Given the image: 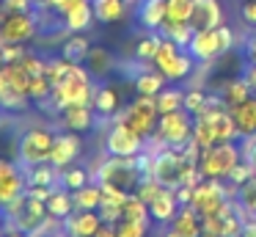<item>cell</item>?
I'll use <instances>...</instances> for the list:
<instances>
[{"mask_svg": "<svg viewBox=\"0 0 256 237\" xmlns=\"http://www.w3.org/2000/svg\"><path fill=\"white\" fill-rule=\"evenodd\" d=\"M234 201H237V209L242 218H256V174L237 187Z\"/></svg>", "mask_w": 256, "mask_h": 237, "instance_id": "cell-32", "label": "cell"}, {"mask_svg": "<svg viewBox=\"0 0 256 237\" xmlns=\"http://www.w3.org/2000/svg\"><path fill=\"white\" fill-rule=\"evenodd\" d=\"M96 237H116V223H102Z\"/></svg>", "mask_w": 256, "mask_h": 237, "instance_id": "cell-53", "label": "cell"}, {"mask_svg": "<svg viewBox=\"0 0 256 237\" xmlns=\"http://www.w3.org/2000/svg\"><path fill=\"white\" fill-rule=\"evenodd\" d=\"M0 226H3V215H0Z\"/></svg>", "mask_w": 256, "mask_h": 237, "instance_id": "cell-57", "label": "cell"}, {"mask_svg": "<svg viewBox=\"0 0 256 237\" xmlns=\"http://www.w3.org/2000/svg\"><path fill=\"white\" fill-rule=\"evenodd\" d=\"M25 187H28L25 168L14 160L0 157V207H6L12 198H17Z\"/></svg>", "mask_w": 256, "mask_h": 237, "instance_id": "cell-13", "label": "cell"}, {"mask_svg": "<svg viewBox=\"0 0 256 237\" xmlns=\"http://www.w3.org/2000/svg\"><path fill=\"white\" fill-rule=\"evenodd\" d=\"M100 215L105 223H118L124 218V204H116V201H102L100 204Z\"/></svg>", "mask_w": 256, "mask_h": 237, "instance_id": "cell-44", "label": "cell"}, {"mask_svg": "<svg viewBox=\"0 0 256 237\" xmlns=\"http://www.w3.org/2000/svg\"><path fill=\"white\" fill-rule=\"evenodd\" d=\"M232 116H234V124H237L240 138L256 135V94H254V97H248L245 102L234 105Z\"/></svg>", "mask_w": 256, "mask_h": 237, "instance_id": "cell-22", "label": "cell"}, {"mask_svg": "<svg viewBox=\"0 0 256 237\" xmlns=\"http://www.w3.org/2000/svg\"><path fill=\"white\" fill-rule=\"evenodd\" d=\"M160 187H162V185L154 179V176H152V174H146L144 179H140V185L135 187V193H138V198H144V201L149 204L152 198H154L157 193H160Z\"/></svg>", "mask_w": 256, "mask_h": 237, "instance_id": "cell-43", "label": "cell"}, {"mask_svg": "<svg viewBox=\"0 0 256 237\" xmlns=\"http://www.w3.org/2000/svg\"><path fill=\"white\" fill-rule=\"evenodd\" d=\"M39 33V22L30 11H6L3 22H0V36L6 42H17V44H28L30 39H36Z\"/></svg>", "mask_w": 256, "mask_h": 237, "instance_id": "cell-11", "label": "cell"}, {"mask_svg": "<svg viewBox=\"0 0 256 237\" xmlns=\"http://www.w3.org/2000/svg\"><path fill=\"white\" fill-rule=\"evenodd\" d=\"M146 149V138L135 132L127 121H110L105 132V154H116V157H138Z\"/></svg>", "mask_w": 256, "mask_h": 237, "instance_id": "cell-10", "label": "cell"}, {"mask_svg": "<svg viewBox=\"0 0 256 237\" xmlns=\"http://www.w3.org/2000/svg\"><path fill=\"white\" fill-rule=\"evenodd\" d=\"M193 33H196V28L190 25V22H171V20H166L160 25V36H166V39H171V42H176L179 47H184L188 50V44H190V39H193Z\"/></svg>", "mask_w": 256, "mask_h": 237, "instance_id": "cell-33", "label": "cell"}, {"mask_svg": "<svg viewBox=\"0 0 256 237\" xmlns=\"http://www.w3.org/2000/svg\"><path fill=\"white\" fill-rule=\"evenodd\" d=\"M58 113H61L64 130H72V132H88L96 124L94 105H69V108L58 110Z\"/></svg>", "mask_w": 256, "mask_h": 237, "instance_id": "cell-17", "label": "cell"}, {"mask_svg": "<svg viewBox=\"0 0 256 237\" xmlns=\"http://www.w3.org/2000/svg\"><path fill=\"white\" fill-rule=\"evenodd\" d=\"M166 3L168 0H140L138 3V20L149 31H160V25L166 22Z\"/></svg>", "mask_w": 256, "mask_h": 237, "instance_id": "cell-25", "label": "cell"}, {"mask_svg": "<svg viewBox=\"0 0 256 237\" xmlns=\"http://www.w3.org/2000/svg\"><path fill=\"white\" fill-rule=\"evenodd\" d=\"M72 201H74V209H100L102 204V187L100 182H88V185L72 190Z\"/></svg>", "mask_w": 256, "mask_h": 237, "instance_id": "cell-31", "label": "cell"}, {"mask_svg": "<svg viewBox=\"0 0 256 237\" xmlns=\"http://www.w3.org/2000/svg\"><path fill=\"white\" fill-rule=\"evenodd\" d=\"M196 11V0H168L166 3V20L171 22H190Z\"/></svg>", "mask_w": 256, "mask_h": 237, "instance_id": "cell-36", "label": "cell"}, {"mask_svg": "<svg viewBox=\"0 0 256 237\" xmlns=\"http://www.w3.org/2000/svg\"><path fill=\"white\" fill-rule=\"evenodd\" d=\"M94 110L100 116H116L122 110V97L113 86H96V94H94Z\"/></svg>", "mask_w": 256, "mask_h": 237, "instance_id": "cell-28", "label": "cell"}, {"mask_svg": "<svg viewBox=\"0 0 256 237\" xmlns=\"http://www.w3.org/2000/svg\"><path fill=\"white\" fill-rule=\"evenodd\" d=\"M149 234V220H118L116 237H146Z\"/></svg>", "mask_w": 256, "mask_h": 237, "instance_id": "cell-42", "label": "cell"}, {"mask_svg": "<svg viewBox=\"0 0 256 237\" xmlns=\"http://www.w3.org/2000/svg\"><path fill=\"white\" fill-rule=\"evenodd\" d=\"M88 182H91V171L83 168V165H69V168L61 171V185L69 187V190H78Z\"/></svg>", "mask_w": 256, "mask_h": 237, "instance_id": "cell-38", "label": "cell"}, {"mask_svg": "<svg viewBox=\"0 0 256 237\" xmlns=\"http://www.w3.org/2000/svg\"><path fill=\"white\" fill-rule=\"evenodd\" d=\"M193 138V113L188 110H171V113H160L154 135L146 141V149L152 154L160 149H184V143Z\"/></svg>", "mask_w": 256, "mask_h": 237, "instance_id": "cell-2", "label": "cell"}, {"mask_svg": "<svg viewBox=\"0 0 256 237\" xmlns=\"http://www.w3.org/2000/svg\"><path fill=\"white\" fill-rule=\"evenodd\" d=\"M242 157L250 163V168H254V174H256V135H250L242 141Z\"/></svg>", "mask_w": 256, "mask_h": 237, "instance_id": "cell-48", "label": "cell"}, {"mask_svg": "<svg viewBox=\"0 0 256 237\" xmlns=\"http://www.w3.org/2000/svg\"><path fill=\"white\" fill-rule=\"evenodd\" d=\"M168 229H174L179 237H201L204 234V218L198 215V209L193 204H182Z\"/></svg>", "mask_w": 256, "mask_h": 237, "instance_id": "cell-18", "label": "cell"}, {"mask_svg": "<svg viewBox=\"0 0 256 237\" xmlns=\"http://www.w3.org/2000/svg\"><path fill=\"white\" fill-rule=\"evenodd\" d=\"M240 17H242L245 25L256 28V0H242V9H240Z\"/></svg>", "mask_w": 256, "mask_h": 237, "instance_id": "cell-47", "label": "cell"}, {"mask_svg": "<svg viewBox=\"0 0 256 237\" xmlns=\"http://www.w3.org/2000/svg\"><path fill=\"white\" fill-rule=\"evenodd\" d=\"M218 94H220V99L228 105V108H234V105L245 102L248 97H254V88H250V83H248L245 75H234V77H228L226 83H220Z\"/></svg>", "mask_w": 256, "mask_h": 237, "instance_id": "cell-21", "label": "cell"}, {"mask_svg": "<svg viewBox=\"0 0 256 237\" xmlns=\"http://www.w3.org/2000/svg\"><path fill=\"white\" fill-rule=\"evenodd\" d=\"M20 64L28 69L30 77H34V75H44V69H47V58H39L36 53H28L22 61H20Z\"/></svg>", "mask_w": 256, "mask_h": 237, "instance_id": "cell-46", "label": "cell"}, {"mask_svg": "<svg viewBox=\"0 0 256 237\" xmlns=\"http://www.w3.org/2000/svg\"><path fill=\"white\" fill-rule=\"evenodd\" d=\"M190 25L196 31H206V28H218L223 25V6L220 0H196V11Z\"/></svg>", "mask_w": 256, "mask_h": 237, "instance_id": "cell-20", "label": "cell"}, {"mask_svg": "<svg viewBox=\"0 0 256 237\" xmlns=\"http://www.w3.org/2000/svg\"><path fill=\"white\" fill-rule=\"evenodd\" d=\"M105 223L100 209H74L64 218V234L66 237H96L100 226Z\"/></svg>", "mask_w": 256, "mask_h": 237, "instance_id": "cell-14", "label": "cell"}, {"mask_svg": "<svg viewBox=\"0 0 256 237\" xmlns=\"http://www.w3.org/2000/svg\"><path fill=\"white\" fill-rule=\"evenodd\" d=\"M3 11H30L34 9V0H0Z\"/></svg>", "mask_w": 256, "mask_h": 237, "instance_id": "cell-50", "label": "cell"}, {"mask_svg": "<svg viewBox=\"0 0 256 237\" xmlns=\"http://www.w3.org/2000/svg\"><path fill=\"white\" fill-rule=\"evenodd\" d=\"M3 237H28V234H25V231H6Z\"/></svg>", "mask_w": 256, "mask_h": 237, "instance_id": "cell-54", "label": "cell"}, {"mask_svg": "<svg viewBox=\"0 0 256 237\" xmlns=\"http://www.w3.org/2000/svg\"><path fill=\"white\" fill-rule=\"evenodd\" d=\"M110 121H127L135 132H140V135L149 141L157 130V121H160L157 97H144V94H138V97H135L124 110H118L116 119H110Z\"/></svg>", "mask_w": 256, "mask_h": 237, "instance_id": "cell-7", "label": "cell"}, {"mask_svg": "<svg viewBox=\"0 0 256 237\" xmlns=\"http://www.w3.org/2000/svg\"><path fill=\"white\" fill-rule=\"evenodd\" d=\"M47 212L56 215V218H66V215L74 212V201H72V190L64 185L52 187V193L47 196Z\"/></svg>", "mask_w": 256, "mask_h": 237, "instance_id": "cell-29", "label": "cell"}, {"mask_svg": "<svg viewBox=\"0 0 256 237\" xmlns=\"http://www.w3.org/2000/svg\"><path fill=\"white\" fill-rule=\"evenodd\" d=\"M242 143L237 141H220L210 149H201L198 171L204 179H228L234 165L242 163Z\"/></svg>", "mask_w": 256, "mask_h": 237, "instance_id": "cell-6", "label": "cell"}, {"mask_svg": "<svg viewBox=\"0 0 256 237\" xmlns=\"http://www.w3.org/2000/svg\"><path fill=\"white\" fill-rule=\"evenodd\" d=\"M88 50H91V42L86 33H69L61 42V58H66L69 64H86Z\"/></svg>", "mask_w": 256, "mask_h": 237, "instance_id": "cell-24", "label": "cell"}, {"mask_svg": "<svg viewBox=\"0 0 256 237\" xmlns=\"http://www.w3.org/2000/svg\"><path fill=\"white\" fill-rule=\"evenodd\" d=\"M3 64H6V61H3V53H0V66H3Z\"/></svg>", "mask_w": 256, "mask_h": 237, "instance_id": "cell-56", "label": "cell"}, {"mask_svg": "<svg viewBox=\"0 0 256 237\" xmlns=\"http://www.w3.org/2000/svg\"><path fill=\"white\" fill-rule=\"evenodd\" d=\"M210 97H212V94H206V88L188 86V88H184V110L193 113V116H198L201 110L210 105Z\"/></svg>", "mask_w": 256, "mask_h": 237, "instance_id": "cell-37", "label": "cell"}, {"mask_svg": "<svg viewBox=\"0 0 256 237\" xmlns=\"http://www.w3.org/2000/svg\"><path fill=\"white\" fill-rule=\"evenodd\" d=\"M66 3H69V0H34V6H39V9H44V11H56L58 17L64 14Z\"/></svg>", "mask_w": 256, "mask_h": 237, "instance_id": "cell-49", "label": "cell"}, {"mask_svg": "<svg viewBox=\"0 0 256 237\" xmlns=\"http://www.w3.org/2000/svg\"><path fill=\"white\" fill-rule=\"evenodd\" d=\"M190 160L182 154V149H160V152H154V160H152V171L149 174L154 176L160 185L166 187H182L184 182V174H188L190 168Z\"/></svg>", "mask_w": 256, "mask_h": 237, "instance_id": "cell-9", "label": "cell"}, {"mask_svg": "<svg viewBox=\"0 0 256 237\" xmlns=\"http://www.w3.org/2000/svg\"><path fill=\"white\" fill-rule=\"evenodd\" d=\"M0 215H3L6 231H25V234H30L47 218V201L30 196L28 187H25L17 198H12L6 207H0Z\"/></svg>", "mask_w": 256, "mask_h": 237, "instance_id": "cell-3", "label": "cell"}, {"mask_svg": "<svg viewBox=\"0 0 256 237\" xmlns=\"http://www.w3.org/2000/svg\"><path fill=\"white\" fill-rule=\"evenodd\" d=\"M50 94H52V83L47 75H34L30 77V86H28V97L30 102H50Z\"/></svg>", "mask_w": 256, "mask_h": 237, "instance_id": "cell-41", "label": "cell"}, {"mask_svg": "<svg viewBox=\"0 0 256 237\" xmlns=\"http://www.w3.org/2000/svg\"><path fill=\"white\" fill-rule=\"evenodd\" d=\"M30 105V97L28 94H22V91H17V88H0V108L3 110H25Z\"/></svg>", "mask_w": 256, "mask_h": 237, "instance_id": "cell-39", "label": "cell"}, {"mask_svg": "<svg viewBox=\"0 0 256 237\" xmlns=\"http://www.w3.org/2000/svg\"><path fill=\"white\" fill-rule=\"evenodd\" d=\"M242 75L248 77L250 88H254V94H256V61H248V66H245V69H242Z\"/></svg>", "mask_w": 256, "mask_h": 237, "instance_id": "cell-51", "label": "cell"}, {"mask_svg": "<svg viewBox=\"0 0 256 237\" xmlns=\"http://www.w3.org/2000/svg\"><path fill=\"white\" fill-rule=\"evenodd\" d=\"M3 17H6V11H3V6H0V22H3Z\"/></svg>", "mask_w": 256, "mask_h": 237, "instance_id": "cell-55", "label": "cell"}, {"mask_svg": "<svg viewBox=\"0 0 256 237\" xmlns=\"http://www.w3.org/2000/svg\"><path fill=\"white\" fill-rule=\"evenodd\" d=\"M0 53H3V61H6V64H20V61L28 55V50H25V44L6 42L3 47H0Z\"/></svg>", "mask_w": 256, "mask_h": 237, "instance_id": "cell-45", "label": "cell"}, {"mask_svg": "<svg viewBox=\"0 0 256 237\" xmlns=\"http://www.w3.org/2000/svg\"><path fill=\"white\" fill-rule=\"evenodd\" d=\"M80 152H83V138L80 132H56V141H52V152H50V163L56 168H69V165L78 163Z\"/></svg>", "mask_w": 256, "mask_h": 237, "instance_id": "cell-12", "label": "cell"}, {"mask_svg": "<svg viewBox=\"0 0 256 237\" xmlns=\"http://www.w3.org/2000/svg\"><path fill=\"white\" fill-rule=\"evenodd\" d=\"M52 141H56V132H50L47 127H30V130H25L17 143V163L22 168L47 163L50 152H52Z\"/></svg>", "mask_w": 256, "mask_h": 237, "instance_id": "cell-8", "label": "cell"}, {"mask_svg": "<svg viewBox=\"0 0 256 237\" xmlns=\"http://www.w3.org/2000/svg\"><path fill=\"white\" fill-rule=\"evenodd\" d=\"M160 42H162L160 33H146V36H140L138 42H135V47H132V58H135V61H146V64H152V61H154V55H157V47H160Z\"/></svg>", "mask_w": 256, "mask_h": 237, "instance_id": "cell-35", "label": "cell"}, {"mask_svg": "<svg viewBox=\"0 0 256 237\" xmlns=\"http://www.w3.org/2000/svg\"><path fill=\"white\" fill-rule=\"evenodd\" d=\"M25 179H28V185L58 187V185H61V168H56V165L47 160V163H39V165L25 168Z\"/></svg>", "mask_w": 256, "mask_h": 237, "instance_id": "cell-26", "label": "cell"}, {"mask_svg": "<svg viewBox=\"0 0 256 237\" xmlns=\"http://www.w3.org/2000/svg\"><path fill=\"white\" fill-rule=\"evenodd\" d=\"M179 207H182V204H179V198H176V190L162 185L160 193L149 201V215H152L154 223H171L174 215L179 212Z\"/></svg>", "mask_w": 256, "mask_h": 237, "instance_id": "cell-16", "label": "cell"}, {"mask_svg": "<svg viewBox=\"0 0 256 237\" xmlns=\"http://www.w3.org/2000/svg\"><path fill=\"white\" fill-rule=\"evenodd\" d=\"M124 220H152L149 204L138 198V193H130L127 201H124Z\"/></svg>", "mask_w": 256, "mask_h": 237, "instance_id": "cell-40", "label": "cell"}, {"mask_svg": "<svg viewBox=\"0 0 256 237\" xmlns=\"http://www.w3.org/2000/svg\"><path fill=\"white\" fill-rule=\"evenodd\" d=\"M144 171L138 165V157H116V154H105L100 165L94 168V179L102 185H116L127 193H135V187L144 179Z\"/></svg>", "mask_w": 256, "mask_h": 237, "instance_id": "cell-5", "label": "cell"}, {"mask_svg": "<svg viewBox=\"0 0 256 237\" xmlns=\"http://www.w3.org/2000/svg\"><path fill=\"white\" fill-rule=\"evenodd\" d=\"M61 20H64V28H66L69 33H86L91 28V22L96 20V17H94V6H91V0L72 3L61 14Z\"/></svg>", "mask_w": 256, "mask_h": 237, "instance_id": "cell-19", "label": "cell"}, {"mask_svg": "<svg viewBox=\"0 0 256 237\" xmlns=\"http://www.w3.org/2000/svg\"><path fill=\"white\" fill-rule=\"evenodd\" d=\"M64 237H66V234H64Z\"/></svg>", "mask_w": 256, "mask_h": 237, "instance_id": "cell-59", "label": "cell"}, {"mask_svg": "<svg viewBox=\"0 0 256 237\" xmlns=\"http://www.w3.org/2000/svg\"><path fill=\"white\" fill-rule=\"evenodd\" d=\"M188 53L193 55L198 64L206 61L223 58V47H220V36H218V28H206V31H196L193 39L188 44Z\"/></svg>", "mask_w": 256, "mask_h": 237, "instance_id": "cell-15", "label": "cell"}, {"mask_svg": "<svg viewBox=\"0 0 256 237\" xmlns=\"http://www.w3.org/2000/svg\"><path fill=\"white\" fill-rule=\"evenodd\" d=\"M132 86H135V94H144V97H157V94L168 86V80L154 69V66H149V69H144L138 77H135Z\"/></svg>", "mask_w": 256, "mask_h": 237, "instance_id": "cell-27", "label": "cell"}, {"mask_svg": "<svg viewBox=\"0 0 256 237\" xmlns=\"http://www.w3.org/2000/svg\"><path fill=\"white\" fill-rule=\"evenodd\" d=\"M127 3H132V0H127Z\"/></svg>", "mask_w": 256, "mask_h": 237, "instance_id": "cell-58", "label": "cell"}, {"mask_svg": "<svg viewBox=\"0 0 256 237\" xmlns=\"http://www.w3.org/2000/svg\"><path fill=\"white\" fill-rule=\"evenodd\" d=\"M196 64H198V61L190 53H184V47H179L176 42H171V39H166V36H162L160 47H157V55H154V61H152V66H154L168 83H188L190 75H193V69H196Z\"/></svg>", "mask_w": 256, "mask_h": 237, "instance_id": "cell-4", "label": "cell"}, {"mask_svg": "<svg viewBox=\"0 0 256 237\" xmlns=\"http://www.w3.org/2000/svg\"><path fill=\"white\" fill-rule=\"evenodd\" d=\"M86 66H88V72L94 77H105V75H110L118 64H116V58H113L105 47H91L88 50V58H86Z\"/></svg>", "mask_w": 256, "mask_h": 237, "instance_id": "cell-30", "label": "cell"}, {"mask_svg": "<svg viewBox=\"0 0 256 237\" xmlns=\"http://www.w3.org/2000/svg\"><path fill=\"white\" fill-rule=\"evenodd\" d=\"M94 6V17L96 22L102 25H113V22H122L130 11V3L127 0H91Z\"/></svg>", "mask_w": 256, "mask_h": 237, "instance_id": "cell-23", "label": "cell"}, {"mask_svg": "<svg viewBox=\"0 0 256 237\" xmlns=\"http://www.w3.org/2000/svg\"><path fill=\"white\" fill-rule=\"evenodd\" d=\"M157 108L160 113H171V110H182L184 108V88H179L176 83L166 86L157 94Z\"/></svg>", "mask_w": 256, "mask_h": 237, "instance_id": "cell-34", "label": "cell"}, {"mask_svg": "<svg viewBox=\"0 0 256 237\" xmlns=\"http://www.w3.org/2000/svg\"><path fill=\"white\" fill-rule=\"evenodd\" d=\"M245 55H248V61H256V31L248 36V42H245Z\"/></svg>", "mask_w": 256, "mask_h": 237, "instance_id": "cell-52", "label": "cell"}, {"mask_svg": "<svg viewBox=\"0 0 256 237\" xmlns=\"http://www.w3.org/2000/svg\"><path fill=\"white\" fill-rule=\"evenodd\" d=\"M91 72L86 64H69V72L52 86L50 105L52 110H64L69 105H94L96 86L91 83Z\"/></svg>", "mask_w": 256, "mask_h": 237, "instance_id": "cell-1", "label": "cell"}]
</instances>
